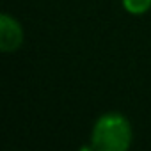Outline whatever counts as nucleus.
Returning a JSON list of instances; mask_svg holds the SVG:
<instances>
[{"label": "nucleus", "instance_id": "obj_2", "mask_svg": "<svg viewBox=\"0 0 151 151\" xmlns=\"http://www.w3.org/2000/svg\"><path fill=\"white\" fill-rule=\"evenodd\" d=\"M23 45V29L20 22L4 13L0 16V50L4 53H13Z\"/></svg>", "mask_w": 151, "mask_h": 151}, {"label": "nucleus", "instance_id": "obj_1", "mask_svg": "<svg viewBox=\"0 0 151 151\" xmlns=\"http://www.w3.org/2000/svg\"><path fill=\"white\" fill-rule=\"evenodd\" d=\"M133 130L119 112H107L100 116L91 130V147L96 151H126L132 146Z\"/></svg>", "mask_w": 151, "mask_h": 151}, {"label": "nucleus", "instance_id": "obj_3", "mask_svg": "<svg viewBox=\"0 0 151 151\" xmlns=\"http://www.w3.org/2000/svg\"><path fill=\"white\" fill-rule=\"evenodd\" d=\"M123 7L126 13L133 16H140L151 9V0H123Z\"/></svg>", "mask_w": 151, "mask_h": 151}]
</instances>
